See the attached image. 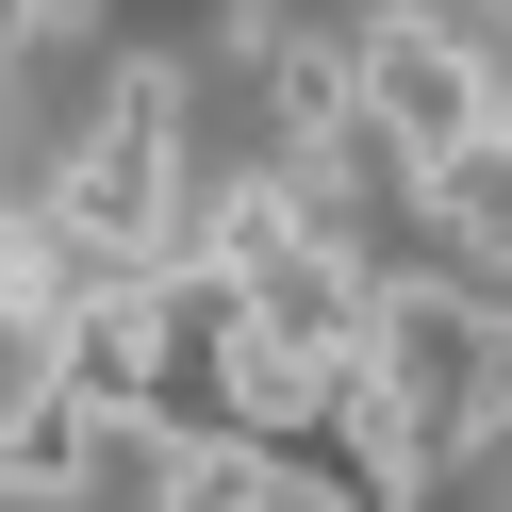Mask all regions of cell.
I'll use <instances>...</instances> for the list:
<instances>
[{
	"instance_id": "cell-5",
	"label": "cell",
	"mask_w": 512,
	"mask_h": 512,
	"mask_svg": "<svg viewBox=\"0 0 512 512\" xmlns=\"http://www.w3.org/2000/svg\"><path fill=\"white\" fill-rule=\"evenodd\" d=\"M149 512H281V430H166V463H149Z\"/></svg>"
},
{
	"instance_id": "cell-4",
	"label": "cell",
	"mask_w": 512,
	"mask_h": 512,
	"mask_svg": "<svg viewBox=\"0 0 512 512\" xmlns=\"http://www.w3.org/2000/svg\"><path fill=\"white\" fill-rule=\"evenodd\" d=\"M100 446H116V413L83 397V380H50V364L17 380V430H0V479H17L34 512H67L83 479H100Z\"/></svg>"
},
{
	"instance_id": "cell-6",
	"label": "cell",
	"mask_w": 512,
	"mask_h": 512,
	"mask_svg": "<svg viewBox=\"0 0 512 512\" xmlns=\"http://www.w3.org/2000/svg\"><path fill=\"white\" fill-rule=\"evenodd\" d=\"M331 463H347L331 430H281V512H380L364 479H331Z\"/></svg>"
},
{
	"instance_id": "cell-7",
	"label": "cell",
	"mask_w": 512,
	"mask_h": 512,
	"mask_svg": "<svg viewBox=\"0 0 512 512\" xmlns=\"http://www.w3.org/2000/svg\"><path fill=\"white\" fill-rule=\"evenodd\" d=\"M215 50H232V67H281L298 34H281V0H215Z\"/></svg>"
},
{
	"instance_id": "cell-3",
	"label": "cell",
	"mask_w": 512,
	"mask_h": 512,
	"mask_svg": "<svg viewBox=\"0 0 512 512\" xmlns=\"http://www.w3.org/2000/svg\"><path fill=\"white\" fill-rule=\"evenodd\" d=\"M380 380L479 463L496 413H512V314H496V281H479V265L463 281H380Z\"/></svg>"
},
{
	"instance_id": "cell-9",
	"label": "cell",
	"mask_w": 512,
	"mask_h": 512,
	"mask_svg": "<svg viewBox=\"0 0 512 512\" xmlns=\"http://www.w3.org/2000/svg\"><path fill=\"white\" fill-rule=\"evenodd\" d=\"M496 17H512V0H496Z\"/></svg>"
},
{
	"instance_id": "cell-2",
	"label": "cell",
	"mask_w": 512,
	"mask_h": 512,
	"mask_svg": "<svg viewBox=\"0 0 512 512\" xmlns=\"http://www.w3.org/2000/svg\"><path fill=\"white\" fill-rule=\"evenodd\" d=\"M364 166L397 182V199H430L463 149H496V116H512V67L479 34H446V17H364Z\"/></svg>"
},
{
	"instance_id": "cell-1",
	"label": "cell",
	"mask_w": 512,
	"mask_h": 512,
	"mask_svg": "<svg viewBox=\"0 0 512 512\" xmlns=\"http://www.w3.org/2000/svg\"><path fill=\"white\" fill-rule=\"evenodd\" d=\"M50 232L83 248V265H182V67H116L100 116H83V149L50 166Z\"/></svg>"
},
{
	"instance_id": "cell-8",
	"label": "cell",
	"mask_w": 512,
	"mask_h": 512,
	"mask_svg": "<svg viewBox=\"0 0 512 512\" xmlns=\"http://www.w3.org/2000/svg\"><path fill=\"white\" fill-rule=\"evenodd\" d=\"M17 34H34V50H50V34H83V0H17Z\"/></svg>"
}]
</instances>
